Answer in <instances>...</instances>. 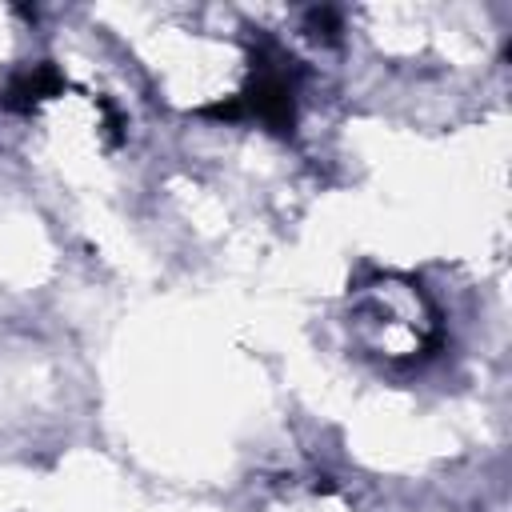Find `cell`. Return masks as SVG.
Instances as JSON below:
<instances>
[{
  "mask_svg": "<svg viewBox=\"0 0 512 512\" xmlns=\"http://www.w3.org/2000/svg\"><path fill=\"white\" fill-rule=\"evenodd\" d=\"M236 108H240V120H260L264 128H272L280 136L292 132V124H296V72L276 48L256 52L252 80L244 84V92H236Z\"/></svg>",
  "mask_w": 512,
  "mask_h": 512,
  "instance_id": "6da1fadb",
  "label": "cell"
},
{
  "mask_svg": "<svg viewBox=\"0 0 512 512\" xmlns=\"http://www.w3.org/2000/svg\"><path fill=\"white\" fill-rule=\"evenodd\" d=\"M60 92H64L60 68L48 64V60H40V64L20 68V72L8 80V88H4V108H12V112H32L36 104H44L48 96H60Z\"/></svg>",
  "mask_w": 512,
  "mask_h": 512,
  "instance_id": "7a4b0ae2",
  "label": "cell"
}]
</instances>
